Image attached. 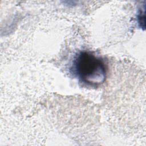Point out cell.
Returning <instances> with one entry per match:
<instances>
[{
  "instance_id": "cell-1",
  "label": "cell",
  "mask_w": 146,
  "mask_h": 146,
  "mask_svg": "<svg viewBox=\"0 0 146 146\" xmlns=\"http://www.w3.org/2000/svg\"><path fill=\"white\" fill-rule=\"evenodd\" d=\"M71 69L79 82L91 87H99L107 77L104 60L90 51L79 52L72 60Z\"/></svg>"
}]
</instances>
